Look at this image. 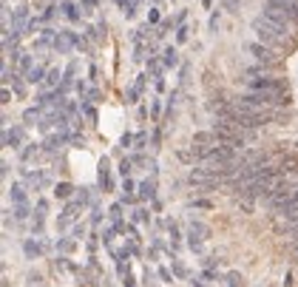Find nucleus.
I'll return each instance as SVG.
<instances>
[{"instance_id": "f8f14e48", "label": "nucleus", "mask_w": 298, "mask_h": 287, "mask_svg": "<svg viewBox=\"0 0 298 287\" xmlns=\"http://www.w3.org/2000/svg\"><path fill=\"white\" fill-rule=\"evenodd\" d=\"M40 80H43V65H34L29 71V83H40Z\"/></svg>"}, {"instance_id": "412c9836", "label": "nucleus", "mask_w": 298, "mask_h": 287, "mask_svg": "<svg viewBox=\"0 0 298 287\" xmlns=\"http://www.w3.org/2000/svg\"><path fill=\"white\" fill-rule=\"evenodd\" d=\"M119 174H122V176H128V174H131V162H122V165H119Z\"/></svg>"}, {"instance_id": "aec40b11", "label": "nucleus", "mask_w": 298, "mask_h": 287, "mask_svg": "<svg viewBox=\"0 0 298 287\" xmlns=\"http://www.w3.org/2000/svg\"><path fill=\"white\" fill-rule=\"evenodd\" d=\"M34 154H37V145H32V148H26V151H23V160H32Z\"/></svg>"}, {"instance_id": "f3484780", "label": "nucleus", "mask_w": 298, "mask_h": 287, "mask_svg": "<svg viewBox=\"0 0 298 287\" xmlns=\"http://www.w3.org/2000/svg\"><path fill=\"white\" fill-rule=\"evenodd\" d=\"M63 9H65V15H68L71 20H77V12H74V3H68V0H65V3H63Z\"/></svg>"}, {"instance_id": "39448f33", "label": "nucleus", "mask_w": 298, "mask_h": 287, "mask_svg": "<svg viewBox=\"0 0 298 287\" xmlns=\"http://www.w3.org/2000/svg\"><path fill=\"white\" fill-rule=\"evenodd\" d=\"M23 253L29 256V259H40V256L46 253V245H40V242L29 239V242H23Z\"/></svg>"}, {"instance_id": "f257e3e1", "label": "nucleus", "mask_w": 298, "mask_h": 287, "mask_svg": "<svg viewBox=\"0 0 298 287\" xmlns=\"http://www.w3.org/2000/svg\"><path fill=\"white\" fill-rule=\"evenodd\" d=\"M253 32L259 34V40L270 48H292L295 46L290 29L281 26V23H275L273 17H267V15H259L253 20Z\"/></svg>"}, {"instance_id": "7ed1b4c3", "label": "nucleus", "mask_w": 298, "mask_h": 287, "mask_svg": "<svg viewBox=\"0 0 298 287\" xmlns=\"http://www.w3.org/2000/svg\"><path fill=\"white\" fill-rule=\"evenodd\" d=\"M247 54H253L261 65H278L281 63V54H275V48L264 46V43H247Z\"/></svg>"}, {"instance_id": "6e6552de", "label": "nucleus", "mask_w": 298, "mask_h": 287, "mask_svg": "<svg viewBox=\"0 0 298 287\" xmlns=\"http://www.w3.org/2000/svg\"><path fill=\"white\" fill-rule=\"evenodd\" d=\"M225 284H228V287H242L244 284V276H242V273H236V270H230L228 276H225Z\"/></svg>"}, {"instance_id": "0eeeda50", "label": "nucleus", "mask_w": 298, "mask_h": 287, "mask_svg": "<svg viewBox=\"0 0 298 287\" xmlns=\"http://www.w3.org/2000/svg\"><path fill=\"white\" fill-rule=\"evenodd\" d=\"M154 191H157L154 179H148V182H142V185H139V196H142V199H154Z\"/></svg>"}, {"instance_id": "20e7f679", "label": "nucleus", "mask_w": 298, "mask_h": 287, "mask_svg": "<svg viewBox=\"0 0 298 287\" xmlns=\"http://www.w3.org/2000/svg\"><path fill=\"white\" fill-rule=\"evenodd\" d=\"M188 179H190L193 185H202V188H216V185L221 182L219 176L213 174V171H207V168H190Z\"/></svg>"}, {"instance_id": "4be33fe9", "label": "nucleus", "mask_w": 298, "mask_h": 287, "mask_svg": "<svg viewBox=\"0 0 298 287\" xmlns=\"http://www.w3.org/2000/svg\"><path fill=\"white\" fill-rule=\"evenodd\" d=\"M12 103V94H9V88H3V105Z\"/></svg>"}, {"instance_id": "1a4fd4ad", "label": "nucleus", "mask_w": 298, "mask_h": 287, "mask_svg": "<svg viewBox=\"0 0 298 287\" xmlns=\"http://www.w3.org/2000/svg\"><path fill=\"white\" fill-rule=\"evenodd\" d=\"M71 191H74V188H71L68 182H60V185L54 188V193L60 196V199H68V196H71Z\"/></svg>"}, {"instance_id": "4468645a", "label": "nucleus", "mask_w": 298, "mask_h": 287, "mask_svg": "<svg viewBox=\"0 0 298 287\" xmlns=\"http://www.w3.org/2000/svg\"><path fill=\"white\" fill-rule=\"evenodd\" d=\"M23 120H26V122H34V120H40V108H29V111L23 114Z\"/></svg>"}, {"instance_id": "f03ea898", "label": "nucleus", "mask_w": 298, "mask_h": 287, "mask_svg": "<svg viewBox=\"0 0 298 287\" xmlns=\"http://www.w3.org/2000/svg\"><path fill=\"white\" fill-rule=\"evenodd\" d=\"M261 15L273 17L275 23L287 26L290 32H295V29H298V15L292 12V9H287V6H278V3H270V0H267V9L261 12Z\"/></svg>"}, {"instance_id": "a211bd4d", "label": "nucleus", "mask_w": 298, "mask_h": 287, "mask_svg": "<svg viewBox=\"0 0 298 287\" xmlns=\"http://www.w3.org/2000/svg\"><path fill=\"white\" fill-rule=\"evenodd\" d=\"M148 210H145V207H139V210H136V216H133V219H136V222H145V219H148Z\"/></svg>"}, {"instance_id": "9b49d317", "label": "nucleus", "mask_w": 298, "mask_h": 287, "mask_svg": "<svg viewBox=\"0 0 298 287\" xmlns=\"http://www.w3.org/2000/svg\"><path fill=\"white\" fill-rule=\"evenodd\" d=\"M26 287H43V276L40 273H29L26 276Z\"/></svg>"}, {"instance_id": "9d476101", "label": "nucleus", "mask_w": 298, "mask_h": 287, "mask_svg": "<svg viewBox=\"0 0 298 287\" xmlns=\"http://www.w3.org/2000/svg\"><path fill=\"white\" fill-rule=\"evenodd\" d=\"M12 213H15L17 222H26V219H29V205H15V210H12Z\"/></svg>"}, {"instance_id": "6ab92c4d", "label": "nucleus", "mask_w": 298, "mask_h": 287, "mask_svg": "<svg viewBox=\"0 0 298 287\" xmlns=\"http://www.w3.org/2000/svg\"><path fill=\"white\" fill-rule=\"evenodd\" d=\"M57 247H60V250H63V253H68L71 247H74V242H68V239H63V242H60V245H57Z\"/></svg>"}, {"instance_id": "5701e85b", "label": "nucleus", "mask_w": 298, "mask_h": 287, "mask_svg": "<svg viewBox=\"0 0 298 287\" xmlns=\"http://www.w3.org/2000/svg\"><path fill=\"white\" fill-rule=\"evenodd\" d=\"M292 256H295V262H298V242L292 245Z\"/></svg>"}, {"instance_id": "ddd939ff", "label": "nucleus", "mask_w": 298, "mask_h": 287, "mask_svg": "<svg viewBox=\"0 0 298 287\" xmlns=\"http://www.w3.org/2000/svg\"><path fill=\"white\" fill-rule=\"evenodd\" d=\"M270 3H278V6H287V9H292L298 15V0H270Z\"/></svg>"}, {"instance_id": "dca6fc26", "label": "nucleus", "mask_w": 298, "mask_h": 287, "mask_svg": "<svg viewBox=\"0 0 298 287\" xmlns=\"http://www.w3.org/2000/svg\"><path fill=\"white\" fill-rule=\"evenodd\" d=\"M165 65H176V51H173V48L165 51Z\"/></svg>"}, {"instance_id": "2eb2a0df", "label": "nucleus", "mask_w": 298, "mask_h": 287, "mask_svg": "<svg viewBox=\"0 0 298 287\" xmlns=\"http://www.w3.org/2000/svg\"><path fill=\"white\" fill-rule=\"evenodd\" d=\"M57 80H60V71H57V68H51V71H48V77H46V86H54Z\"/></svg>"}, {"instance_id": "423d86ee", "label": "nucleus", "mask_w": 298, "mask_h": 287, "mask_svg": "<svg viewBox=\"0 0 298 287\" xmlns=\"http://www.w3.org/2000/svg\"><path fill=\"white\" fill-rule=\"evenodd\" d=\"M9 196H12V202H15V205H26V193H23V188H20V185H12V188H9Z\"/></svg>"}]
</instances>
